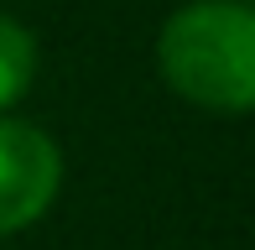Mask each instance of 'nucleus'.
Returning a JSON list of instances; mask_svg holds the SVG:
<instances>
[{"mask_svg":"<svg viewBox=\"0 0 255 250\" xmlns=\"http://www.w3.org/2000/svg\"><path fill=\"white\" fill-rule=\"evenodd\" d=\"M37 78V37L16 16H0V115L21 105Z\"/></svg>","mask_w":255,"mask_h":250,"instance_id":"7ed1b4c3","label":"nucleus"},{"mask_svg":"<svg viewBox=\"0 0 255 250\" xmlns=\"http://www.w3.org/2000/svg\"><path fill=\"white\" fill-rule=\"evenodd\" d=\"M161 84L214 115L255 105V10L245 0H193L156 37Z\"/></svg>","mask_w":255,"mask_h":250,"instance_id":"f257e3e1","label":"nucleus"},{"mask_svg":"<svg viewBox=\"0 0 255 250\" xmlns=\"http://www.w3.org/2000/svg\"><path fill=\"white\" fill-rule=\"evenodd\" d=\"M63 188V151L47 130L0 115V235L37 224L57 203Z\"/></svg>","mask_w":255,"mask_h":250,"instance_id":"f03ea898","label":"nucleus"}]
</instances>
